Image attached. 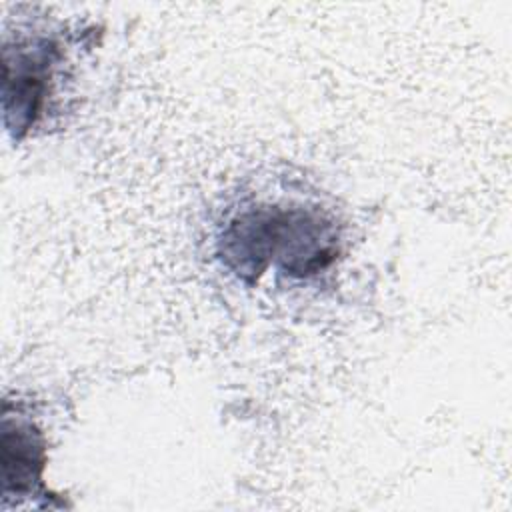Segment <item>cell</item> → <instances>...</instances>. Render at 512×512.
<instances>
[{"label":"cell","mask_w":512,"mask_h":512,"mask_svg":"<svg viewBox=\"0 0 512 512\" xmlns=\"http://www.w3.org/2000/svg\"><path fill=\"white\" fill-rule=\"evenodd\" d=\"M46 466V442L42 432L26 418L12 416L4 406L2 420V468H4V504L14 498L16 504L32 498H46L42 472Z\"/></svg>","instance_id":"cell-3"},{"label":"cell","mask_w":512,"mask_h":512,"mask_svg":"<svg viewBox=\"0 0 512 512\" xmlns=\"http://www.w3.org/2000/svg\"><path fill=\"white\" fill-rule=\"evenodd\" d=\"M64 60L66 52L54 36H24L14 44L4 40V124L14 138L26 136L46 114Z\"/></svg>","instance_id":"cell-2"},{"label":"cell","mask_w":512,"mask_h":512,"mask_svg":"<svg viewBox=\"0 0 512 512\" xmlns=\"http://www.w3.org/2000/svg\"><path fill=\"white\" fill-rule=\"evenodd\" d=\"M220 254L246 282L258 280L272 264L306 278L334 262L338 234L334 222L316 210L256 206L226 224Z\"/></svg>","instance_id":"cell-1"}]
</instances>
